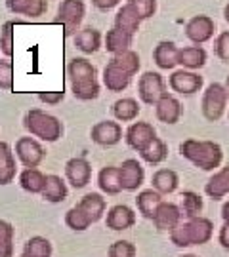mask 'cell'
Here are the masks:
<instances>
[{
    "label": "cell",
    "instance_id": "49",
    "mask_svg": "<svg viewBox=\"0 0 229 257\" xmlns=\"http://www.w3.org/2000/svg\"><path fill=\"white\" fill-rule=\"evenodd\" d=\"M223 88H225V93H227V97H229V76H227V80H225V84H223Z\"/></svg>",
    "mask_w": 229,
    "mask_h": 257
},
{
    "label": "cell",
    "instance_id": "48",
    "mask_svg": "<svg viewBox=\"0 0 229 257\" xmlns=\"http://www.w3.org/2000/svg\"><path fill=\"white\" fill-rule=\"evenodd\" d=\"M223 18H225V21L229 23V4L225 6V8H223Z\"/></svg>",
    "mask_w": 229,
    "mask_h": 257
},
{
    "label": "cell",
    "instance_id": "42",
    "mask_svg": "<svg viewBox=\"0 0 229 257\" xmlns=\"http://www.w3.org/2000/svg\"><path fill=\"white\" fill-rule=\"evenodd\" d=\"M130 4L134 6V10L137 12V16L143 19H149L151 16H155L157 12V0H128Z\"/></svg>",
    "mask_w": 229,
    "mask_h": 257
},
{
    "label": "cell",
    "instance_id": "5",
    "mask_svg": "<svg viewBox=\"0 0 229 257\" xmlns=\"http://www.w3.org/2000/svg\"><path fill=\"white\" fill-rule=\"evenodd\" d=\"M23 126L33 138L46 141V143H55L57 139L63 136V124L61 120L40 109L27 110L25 118H23Z\"/></svg>",
    "mask_w": 229,
    "mask_h": 257
},
{
    "label": "cell",
    "instance_id": "41",
    "mask_svg": "<svg viewBox=\"0 0 229 257\" xmlns=\"http://www.w3.org/2000/svg\"><path fill=\"white\" fill-rule=\"evenodd\" d=\"M109 257H136V246L128 240H117L109 246Z\"/></svg>",
    "mask_w": 229,
    "mask_h": 257
},
{
    "label": "cell",
    "instance_id": "28",
    "mask_svg": "<svg viewBox=\"0 0 229 257\" xmlns=\"http://www.w3.org/2000/svg\"><path fill=\"white\" fill-rule=\"evenodd\" d=\"M151 183H153V189H155L157 193L172 194L178 189V185H180V177H178L174 170L163 168V170H157L155 174H153Z\"/></svg>",
    "mask_w": 229,
    "mask_h": 257
},
{
    "label": "cell",
    "instance_id": "37",
    "mask_svg": "<svg viewBox=\"0 0 229 257\" xmlns=\"http://www.w3.org/2000/svg\"><path fill=\"white\" fill-rule=\"evenodd\" d=\"M23 251H29L35 257H52V242L44 236H33L25 242Z\"/></svg>",
    "mask_w": 229,
    "mask_h": 257
},
{
    "label": "cell",
    "instance_id": "35",
    "mask_svg": "<svg viewBox=\"0 0 229 257\" xmlns=\"http://www.w3.org/2000/svg\"><path fill=\"white\" fill-rule=\"evenodd\" d=\"M14 225L0 219V257H14Z\"/></svg>",
    "mask_w": 229,
    "mask_h": 257
},
{
    "label": "cell",
    "instance_id": "46",
    "mask_svg": "<svg viewBox=\"0 0 229 257\" xmlns=\"http://www.w3.org/2000/svg\"><path fill=\"white\" fill-rule=\"evenodd\" d=\"M218 240H220L221 248L229 249V223H223V227L220 229V234H218Z\"/></svg>",
    "mask_w": 229,
    "mask_h": 257
},
{
    "label": "cell",
    "instance_id": "33",
    "mask_svg": "<svg viewBox=\"0 0 229 257\" xmlns=\"http://www.w3.org/2000/svg\"><path fill=\"white\" fill-rule=\"evenodd\" d=\"M139 155H141V158L145 160L147 164L157 166L166 160V156H168V147H166V143L163 141V139L155 138V139H151L145 147L139 151Z\"/></svg>",
    "mask_w": 229,
    "mask_h": 257
},
{
    "label": "cell",
    "instance_id": "9",
    "mask_svg": "<svg viewBox=\"0 0 229 257\" xmlns=\"http://www.w3.org/2000/svg\"><path fill=\"white\" fill-rule=\"evenodd\" d=\"M16 155L25 168H38L46 158V151L37 138H19L16 143Z\"/></svg>",
    "mask_w": 229,
    "mask_h": 257
},
{
    "label": "cell",
    "instance_id": "50",
    "mask_svg": "<svg viewBox=\"0 0 229 257\" xmlns=\"http://www.w3.org/2000/svg\"><path fill=\"white\" fill-rule=\"evenodd\" d=\"M19 257H35V255H31L29 251H21V255H19Z\"/></svg>",
    "mask_w": 229,
    "mask_h": 257
},
{
    "label": "cell",
    "instance_id": "6",
    "mask_svg": "<svg viewBox=\"0 0 229 257\" xmlns=\"http://www.w3.org/2000/svg\"><path fill=\"white\" fill-rule=\"evenodd\" d=\"M227 93H225V88L223 84L212 82L208 84L206 92L202 95V114L204 118L210 120V122H216L223 116L225 112V107H227Z\"/></svg>",
    "mask_w": 229,
    "mask_h": 257
},
{
    "label": "cell",
    "instance_id": "40",
    "mask_svg": "<svg viewBox=\"0 0 229 257\" xmlns=\"http://www.w3.org/2000/svg\"><path fill=\"white\" fill-rule=\"evenodd\" d=\"M0 90H14V63L10 59H0Z\"/></svg>",
    "mask_w": 229,
    "mask_h": 257
},
{
    "label": "cell",
    "instance_id": "10",
    "mask_svg": "<svg viewBox=\"0 0 229 257\" xmlns=\"http://www.w3.org/2000/svg\"><path fill=\"white\" fill-rule=\"evenodd\" d=\"M214 31H216V23L210 16H195L185 25V37L189 38L193 44L201 46L214 37Z\"/></svg>",
    "mask_w": 229,
    "mask_h": 257
},
{
    "label": "cell",
    "instance_id": "31",
    "mask_svg": "<svg viewBox=\"0 0 229 257\" xmlns=\"http://www.w3.org/2000/svg\"><path fill=\"white\" fill-rule=\"evenodd\" d=\"M98 185L105 194H119L122 191L119 177V166H105L98 175Z\"/></svg>",
    "mask_w": 229,
    "mask_h": 257
},
{
    "label": "cell",
    "instance_id": "51",
    "mask_svg": "<svg viewBox=\"0 0 229 257\" xmlns=\"http://www.w3.org/2000/svg\"><path fill=\"white\" fill-rule=\"evenodd\" d=\"M180 257H199V255H193V253H185V255H180Z\"/></svg>",
    "mask_w": 229,
    "mask_h": 257
},
{
    "label": "cell",
    "instance_id": "15",
    "mask_svg": "<svg viewBox=\"0 0 229 257\" xmlns=\"http://www.w3.org/2000/svg\"><path fill=\"white\" fill-rule=\"evenodd\" d=\"M182 208L174 202H161L153 215V223L159 230H172L182 223Z\"/></svg>",
    "mask_w": 229,
    "mask_h": 257
},
{
    "label": "cell",
    "instance_id": "1",
    "mask_svg": "<svg viewBox=\"0 0 229 257\" xmlns=\"http://www.w3.org/2000/svg\"><path fill=\"white\" fill-rule=\"evenodd\" d=\"M67 76L71 84V92L77 99L81 101H92L100 95V82H98V73L96 67L84 59V57H74L67 65Z\"/></svg>",
    "mask_w": 229,
    "mask_h": 257
},
{
    "label": "cell",
    "instance_id": "45",
    "mask_svg": "<svg viewBox=\"0 0 229 257\" xmlns=\"http://www.w3.org/2000/svg\"><path fill=\"white\" fill-rule=\"evenodd\" d=\"M120 0H92V4L98 10H111L115 6H119Z\"/></svg>",
    "mask_w": 229,
    "mask_h": 257
},
{
    "label": "cell",
    "instance_id": "34",
    "mask_svg": "<svg viewBox=\"0 0 229 257\" xmlns=\"http://www.w3.org/2000/svg\"><path fill=\"white\" fill-rule=\"evenodd\" d=\"M113 114L120 122H132L139 114V103L134 97H122L113 105Z\"/></svg>",
    "mask_w": 229,
    "mask_h": 257
},
{
    "label": "cell",
    "instance_id": "32",
    "mask_svg": "<svg viewBox=\"0 0 229 257\" xmlns=\"http://www.w3.org/2000/svg\"><path fill=\"white\" fill-rule=\"evenodd\" d=\"M44 183H46V175L40 170H37V168H25L19 174V185H21V189L31 194L42 193Z\"/></svg>",
    "mask_w": 229,
    "mask_h": 257
},
{
    "label": "cell",
    "instance_id": "19",
    "mask_svg": "<svg viewBox=\"0 0 229 257\" xmlns=\"http://www.w3.org/2000/svg\"><path fill=\"white\" fill-rule=\"evenodd\" d=\"M107 229L111 230H126L134 227L136 223V213L126 204H117L107 211Z\"/></svg>",
    "mask_w": 229,
    "mask_h": 257
},
{
    "label": "cell",
    "instance_id": "22",
    "mask_svg": "<svg viewBox=\"0 0 229 257\" xmlns=\"http://www.w3.org/2000/svg\"><path fill=\"white\" fill-rule=\"evenodd\" d=\"M16 156L8 141H0V185H10L16 179Z\"/></svg>",
    "mask_w": 229,
    "mask_h": 257
},
{
    "label": "cell",
    "instance_id": "30",
    "mask_svg": "<svg viewBox=\"0 0 229 257\" xmlns=\"http://www.w3.org/2000/svg\"><path fill=\"white\" fill-rule=\"evenodd\" d=\"M163 202V194L157 193L155 189H147V191H141L136 198V206L139 213L145 217V219H153L159 204Z\"/></svg>",
    "mask_w": 229,
    "mask_h": 257
},
{
    "label": "cell",
    "instance_id": "27",
    "mask_svg": "<svg viewBox=\"0 0 229 257\" xmlns=\"http://www.w3.org/2000/svg\"><path fill=\"white\" fill-rule=\"evenodd\" d=\"M40 194H42V198H44L46 202L59 204L67 198V185H65V181L59 175H46L44 189H42Z\"/></svg>",
    "mask_w": 229,
    "mask_h": 257
},
{
    "label": "cell",
    "instance_id": "26",
    "mask_svg": "<svg viewBox=\"0 0 229 257\" xmlns=\"http://www.w3.org/2000/svg\"><path fill=\"white\" fill-rule=\"evenodd\" d=\"M139 25H141V18L137 16V12L134 10V6H132L130 2H126V4L117 12V16H115V27L122 29V31H126L130 35H136L137 31H139Z\"/></svg>",
    "mask_w": 229,
    "mask_h": 257
},
{
    "label": "cell",
    "instance_id": "8",
    "mask_svg": "<svg viewBox=\"0 0 229 257\" xmlns=\"http://www.w3.org/2000/svg\"><path fill=\"white\" fill-rule=\"evenodd\" d=\"M166 93V82L159 73L147 71L137 80V95L147 105H155Z\"/></svg>",
    "mask_w": 229,
    "mask_h": 257
},
{
    "label": "cell",
    "instance_id": "24",
    "mask_svg": "<svg viewBox=\"0 0 229 257\" xmlns=\"http://www.w3.org/2000/svg\"><path fill=\"white\" fill-rule=\"evenodd\" d=\"M204 193L208 194L212 200H221L225 194H229V164L218 170L208 179V183L204 185Z\"/></svg>",
    "mask_w": 229,
    "mask_h": 257
},
{
    "label": "cell",
    "instance_id": "38",
    "mask_svg": "<svg viewBox=\"0 0 229 257\" xmlns=\"http://www.w3.org/2000/svg\"><path fill=\"white\" fill-rule=\"evenodd\" d=\"M14 29L16 21H6L0 29V52L6 57H14Z\"/></svg>",
    "mask_w": 229,
    "mask_h": 257
},
{
    "label": "cell",
    "instance_id": "23",
    "mask_svg": "<svg viewBox=\"0 0 229 257\" xmlns=\"http://www.w3.org/2000/svg\"><path fill=\"white\" fill-rule=\"evenodd\" d=\"M206 59H208L206 50L202 46H197V44L182 48L180 54H178V65H182L183 69H187V71H197V69L204 67Z\"/></svg>",
    "mask_w": 229,
    "mask_h": 257
},
{
    "label": "cell",
    "instance_id": "2",
    "mask_svg": "<svg viewBox=\"0 0 229 257\" xmlns=\"http://www.w3.org/2000/svg\"><path fill=\"white\" fill-rule=\"evenodd\" d=\"M107 202L105 198L98 193H88L86 196L81 198V202L77 204L74 208L65 213V225L71 230L83 232L90 227L92 223L100 221L105 213Z\"/></svg>",
    "mask_w": 229,
    "mask_h": 257
},
{
    "label": "cell",
    "instance_id": "21",
    "mask_svg": "<svg viewBox=\"0 0 229 257\" xmlns=\"http://www.w3.org/2000/svg\"><path fill=\"white\" fill-rule=\"evenodd\" d=\"M178 54H180V48L176 46L174 42L163 40L153 50V59H155L159 69L168 71V69H174L176 65H178Z\"/></svg>",
    "mask_w": 229,
    "mask_h": 257
},
{
    "label": "cell",
    "instance_id": "47",
    "mask_svg": "<svg viewBox=\"0 0 229 257\" xmlns=\"http://www.w3.org/2000/svg\"><path fill=\"white\" fill-rule=\"evenodd\" d=\"M221 219L225 221V223H229V200L223 204V208H221Z\"/></svg>",
    "mask_w": 229,
    "mask_h": 257
},
{
    "label": "cell",
    "instance_id": "39",
    "mask_svg": "<svg viewBox=\"0 0 229 257\" xmlns=\"http://www.w3.org/2000/svg\"><path fill=\"white\" fill-rule=\"evenodd\" d=\"M113 61L119 65V67H122L124 71H128L132 76L139 71V55L136 52H132V50H126L122 54L113 55Z\"/></svg>",
    "mask_w": 229,
    "mask_h": 257
},
{
    "label": "cell",
    "instance_id": "11",
    "mask_svg": "<svg viewBox=\"0 0 229 257\" xmlns=\"http://www.w3.org/2000/svg\"><path fill=\"white\" fill-rule=\"evenodd\" d=\"M168 84H170V88L176 93L193 95V93H197L202 88V76L199 73H195V71L182 69V71H174L170 74Z\"/></svg>",
    "mask_w": 229,
    "mask_h": 257
},
{
    "label": "cell",
    "instance_id": "43",
    "mask_svg": "<svg viewBox=\"0 0 229 257\" xmlns=\"http://www.w3.org/2000/svg\"><path fill=\"white\" fill-rule=\"evenodd\" d=\"M216 55L220 57L221 61H229V31H223L216 38V44H214Z\"/></svg>",
    "mask_w": 229,
    "mask_h": 257
},
{
    "label": "cell",
    "instance_id": "16",
    "mask_svg": "<svg viewBox=\"0 0 229 257\" xmlns=\"http://www.w3.org/2000/svg\"><path fill=\"white\" fill-rule=\"evenodd\" d=\"M130 82H132V74L128 71H124L122 67H119L113 59L105 65V69H103V84H105V88L109 92H122V90L128 88Z\"/></svg>",
    "mask_w": 229,
    "mask_h": 257
},
{
    "label": "cell",
    "instance_id": "7",
    "mask_svg": "<svg viewBox=\"0 0 229 257\" xmlns=\"http://www.w3.org/2000/svg\"><path fill=\"white\" fill-rule=\"evenodd\" d=\"M84 14H86V6L83 0H61V4L57 6V21L63 25L67 37L77 35Z\"/></svg>",
    "mask_w": 229,
    "mask_h": 257
},
{
    "label": "cell",
    "instance_id": "3",
    "mask_svg": "<svg viewBox=\"0 0 229 257\" xmlns=\"http://www.w3.org/2000/svg\"><path fill=\"white\" fill-rule=\"evenodd\" d=\"M180 153L191 164L201 168L202 172H214L220 168L223 160V151L216 141H201V139H185L180 145Z\"/></svg>",
    "mask_w": 229,
    "mask_h": 257
},
{
    "label": "cell",
    "instance_id": "20",
    "mask_svg": "<svg viewBox=\"0 0 229 257\" xmlns=\"http://www.w3.org/2000/svg\"><path fill=\"white\" fill-rule=\"evenodd\" d=\"M6 8L18 16L40 18L48 10V2L46 0H6Z\"/></svg>",
    "mask_w": 229,
    "mask_h": 257
},
{
    "label": "cell",
    "instance_id": "18",
    "mask_svg": "<svg viewBox=\"0 0 229 257\" xmlns=\"http://www.w3.org/2000/svg\"><path fill=\"white\" fill-rule=\"evenodd\" d=\"M155 112H157V118L161 120V122H165V124H176V122H180V118H182L183 107L174 95L165 93L155 103Z\"/></svg>",
    "mask_w": 229,
    "mask_h": 257
},
{
    "label": "cell",
    "instance_id": "29",
    "mask_svg": "<svg viewBox=\"0 0 229 257\" xmlns=\"http://www.w3.org/2000/svg\"><path fill=\"white\" fill-rule=\"evenodd\" d=\"M101 42H103V37H101L100 31L94 27H86L83 31H79V35L74 38L77 48L84 54H96L101 48Z\"/></svg>",
    "mask_w": 229,
    "mask_h": 257
},
{
    "label": "cell",
    "instance_id": "12",
    "mask_svg": "<svg viewBox=\"0 0 229 257\" xmlns=\"http://www.w3.org/2000/svg\"><path fill=\"white\" fill-rule=\"evenodd\" d=\"M65 177L74 189H84L92 179V166L84 156H74L65 164Z\"/></svg>",
    "mask_w": 229,
    "mask_h": 257
},
{
    "label": "cell",
    "instance_id": "14",
    "mask_svg": "<svg viewBox=\"0 0 229 257\" xmlns=\"http://www.w3.org/2000/svg\"><path fill=\"white\" fill-rule=\"evenodd\" d=\"M122 139V126L115 120H101L92 128V141L101 147H113Z\"/></svg>",
    "mask_w": 229,
    "mask_h": 257
},
{
    "label": "cell",
    "instance_id": "36",
    "mask_svg": "<svg viewBox=\"0 0 229 257\" xmlns=\"http://www.w3.org/2000/svg\"><path fill=\"white\" fill-rule=\"evenodd\" d=\"M202 211V198L199 193H193V191H183L182 193V213L191 219L197 217Z\"/></svg>",
    "mask_w": 229,
    "mask_h": 257
},
{
    "label": "cell",
    "instance_id": "25",
    "mask_svg": "<svg viewBox=\"0 0 229 257\" xmlns=\"http://www.w3.org/2000/svg\"><path fill=\"white\" fill-rule=\"evenodd\" d=\"M132 40H134V35H130V33L122 31V29L113 27L111 31H107V35H105V50L113 55L122 54V52L130 50Z\"/></svg>",
    "mask_w": 229,
    "mask_h": 257
},
{
    "label": "cell",
    "instance_id": "17",
    "mask_svg": "<svg viewBox=\"0 0 229 257\" xmlns=\"http://www.w3.org/2000/svg\"><path fill=\"white\" fill-rule=\"evenodd\" d=\"M155 138H157V130L149 122H134L126 130V143L134 151H137V153L145 147L151 139Z\"/></svg>",
    "mask_w": 229,
    "mask_h": 257
},
{
    "label": "cell",
    "instance_id": "13",
    "mask_svg": "<svg viewBox=\"0 0 229 257\" xmlns=\"http://www.w3.org/2000/svg\"><path fill=\"white\" fill-rule=\"evenodd\" d=\"M119 177L120 185H122V191H137L143 179H145V170L143 166L137 162L136 158H128L119 166Z\"/></svg>",
    "mask_w": 229,
    "mask_h": 257
},
{
    "label": "cell",
    "instance_id": "4",
    "mask_svg": "<svg viewBox=\"0 0 229 257\" xmlns=\"http://www.w3.org/2000/svg\"><path fill=\"white\" fill-rule=\"evenodd\" d=\"M214 234V223L208 217H191L185 223L170 230V240L178 248H189V246H202L212 238Z\"/></svg>",
    "mask_w": 229,
    "mask_h": 257
},
{
    "label": "cell",
    "instance_id": "44",
    "mask_svg": "<svg viewBox=\"0 0 229 257\" xmlns=\"http://www.w3.org/2000/svg\"><path fill=\"white\" fill-rule=\"evenodd\" d=\"M38 99L46 105H57L65 99V92H40L38 93Z\"/></svg>",
    "mask_w": 229,
    "mask_h": 257
}]
</instances>
